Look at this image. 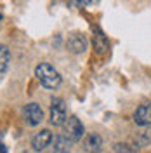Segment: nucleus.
Masks as SVG:
<instances>
[{
    "label": "nucleus",
    "mask_w": 151,
    "mask_h": 153,
    "mask_svg": "<svg viewBox=\"0 0 151 153\" xmlns=\"http://www.w3.org/2000/svg\"><path fill=\"white\" fill-rule=\"evenodd\" d=\"M35 75L40 80V84L45 87V89H57L61 84V75L56 68L49 63H40L35 68Z\"/></svg>",
    "instance_id": "obj_1"
},
{
    "label": "nucleus",
    "mask_w": 151,
    "mask_h": 153,
    "mask_svg": "<svg viewBox=\"0 0 151 153\" xmlns=\"http://www.w3.org/2000/svg\"><path fill=\"white\" fill-rule=\"evenodd\" d=\"M66 106L63 99H52L50 105V124L52 125H64L66 124Z\"/></svg>",
    "instance_id": "obj_2"
},
{
    "label": "nucleus",
    "mask_w": 151,
    "mask_h": 153,
    "mask_svg": "<svg viewBox=\"0 0 151 153\" xmlns=\"http://www.w3.org/2000/svg\"><path fill=\"white\" fill-rule=\"evenodd\" d=\"M64 125H66V127H64V129H66V137L71 141V143L80 141V139H82V136L85 134V132H84V131H85V129H84V124H82V122H80L76 117H70Z\"/></svg>",
    "instance_id": "obj_3"
},
{
    "label": "nucleus",
    "mask_w": 151,
    "mask_h": 153,
    "mask_svg": "<svg viewBox=\"0 0 151 153\" xmlns=\"http://www.w3.org/2000/svg\"><path fill=\"white\" fill-rule=\"evenodd\" d=\"M23 117H24L28 125H38L44 120V111L37 103H28L23 108Z\"/></svg>",
    "instance_id": "obj_4"
},
{
    "label": "nucleus",
    "mask_w": 151,
    "mask_h": 153,
    "mask_svg": "<svg viewBox=\"0 0 151 153\" xmlns=\"http://www.w3.org/2000/svg\"><path fill=\"white\" fill-rule=\"evenodd\" d=\"M50 143H52V132H50L49 129H44V131L37 132L35 136H33V139H31V146H33L35 152L45 150Z\"/></svg>",
    "instance_id": "obj_5"
},
{
    "label": "nucleus",
    "mask_w": 151,
    "mask_h": 153,
    "mask_svg": "<svg viewBox=\"0 0 151 153\" xmlns=\"http://www.w3.org/2000/svg\"><path fill=\"white\" fill-rule=\"evenodd\" d=\"M134 122L137 125L148 127L151 125V105H141L135 111H134Z\"/></svg>",
    "instance_id": "obj_6"
},
{
    "label": "nucleus",
    "mask_w": 151,
    "mask_h": 153,
    "mask_svg": "<svg viewBox=\"0 0 151 153\" xmlns=\"http://www.w3.org/2000/svg\"><path fill=\"white\" fill-rule=\"evenodd\" d=\"M84 150L87 153H99L103 150V137L99 134H89L84 141Z\"/></svg>",
    "instance_id": "obj_7"
},
{
    "label": "nucleus",
    "mask_w": 151,
    "mask_h": 153,
    "mask_svg": "<svg viewBox=\"0 0 151 153\" xmlns=\"http://www.w3.org/2000/svg\"><path fill=\"white\" fill-rule=\"evenodd\" d=\"M68 49L75 54H80L87 49V38L80 33H73L71 37L68 38Z\"/></svg>",
    "instance_id": "obj_8"
},
{
    "label": "nucleus",
    "mask_w": 151,
    "mask_h": 153,
    "mask_svg": "<svg viewBox=\"0 0 151 153\" xmlns=\"http://www.w3.org/2000/svg\"><path fill=\"white\" fill-rule=\"evenodd\" d=\"M94 49H95L97 54H104V52L110 49V42H108L106 35L97 28H95V31H94Z\"/></svg>",
    "instance_id": "obj_9"
},
{
    "label": "nucleus",
    "mask_w": 151,
    "mask_h": 153,
    "mask_svg": "<svg viewBox=\"0 0 151 153\" xmlns=\"http://www.w3.org/2000/svg\"><path fill=\"white\" fill-rule=\"evenodd\" d=\"M54 153H70V139L66 136H57L54 139Z\"/></svg>",
    "instance_id": "obj_10"
},
{
    "label": "nucleus",
    "mask_w": 151,
    "mask_h": 153,
    "mask_svg": "<svg viewBox=\"0 0 151 153\" xmlns=\"http://www.w3.org/2000/svg\"><path fill=\"white\" fill-rule=\"evenodd\" d=\"M9 59H10L9 49L0 44V73L7 70V66H9Z\"/></svg>",
    "instance_id": "obj_11"
},
{
    "label": "nucleus",
    "mask_w": 151,
    "mask_h": 153,
    "mask_svg": "<svg viewBox=\"0 0 151 153\" xmlns=\"http://www.w3.org/2000/svg\"><path fill=\"white\" fill-rule=\"evenodd\" d=\"M68 4H70L71 7H78V9H82V7H89V5L97 4V0H68Z\"/></svg>",
    "instance_id": "obj_12"
},
{
    "label": "nucleus",
    "mask_w": 151,
    "mask_h": 153,
    "mask_svg": "<svg viewBox=\"0 0 151 153\" xmlns=\"http://www.w3.org/2000/svg\"><path fill=\"white\" fill-rule=\"evenodd\" d=\"M115 153H135L132 146L129 144H123V143H116L115 144Z\"/></svg>",
    "instance_id": "obj_13"
},
{
    "label": "nucleus",
    "mask_w": 151,
    "mask_h": 153,
    "mask_svg": "<svg viewBox=\"0 0 151 153\" xmlns=\"http://www.w3.org/2000/svg\"><path fill=\"white\" fill-rule=\"evenodd\" d=\"M0 153H7V148L4 146V143H2V141H0Z\"/></svg>",
    "instance_id": "obj_14"
},
{
    "label": "nucleus",
    "mask_w": 151,
    "mask_h": 153,
    "mask_svg": "<svg viewBox=\"0 0 151 153\" xmlns=\"http://www.w3.org/2000/svg\"><path fill=\"white\" fill-rule=\"evenodd\" d=\"M0 19H2V14H0Z\"/></svg>",
    "instance_id": "obj_15"
}]
</instances>
